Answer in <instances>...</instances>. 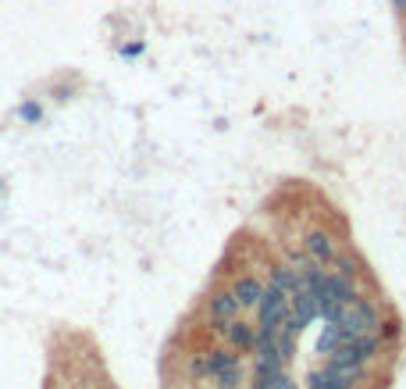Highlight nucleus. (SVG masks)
I'll use <instances>...</instances> for the list:
<instances>
[{"mask_svg":"<svg viewBox=\"0 0 406 389\" xmlns=\"http://www.w3.org/2000/svg\"><path fill=\"white\" fill-rule=\"evenodd\" d=\"M335 325H338L342 340H360V336L378 333V314H374V307L364 304V300H350V304H342Z\"/></svg>","mask_w":406,"mask_h":389,"instance_id":"f257e3e1","label":"nucleus"},{"mask_svg":"<svg viewBox=\"0 0 406 389\" xmlns=\"http://www.w3.org/2000/svg\"><path fill=\"white\" fill-rule=\"evenodd\" d=\"M260 333H278V325L286 321V314H289V293H282L274 282L260 293Z\"/></svg>","mask_w":406,"mask_h":389,"instance_id":"f03ea898","label":"nucleus"},{"mask_svg":"<svg viewBox=\"0 0 406 389\" xmlns=\"http://www.w3.org/2000/svg\"><path fill=\"white\" fill-rule=\"evenodd\" d=\"M239 311V300H235V293H214L210 296V314L217 321H232Z\"/></svg>","mask_w":406,"mask_h":389,"instance_id":"7ed1b4c3","label":"nucleus"},{"mask_svg":"<svg viewBox=\"0 0 406 389\" xmlns=\"http://www.w3.org/2000/svg\"><path fill=\"white\" fill-rule=\"evenodd\" d=\"M232 293H235L239 307H249V304H257V300H260V293H264V289H260V282H257V279H239Z\"/></svg>","mask_w":406,"mask_h":389,"instance_id":"20e7f679","label":"nucleus"},{"mask_svg":"<svg viewBox=\"0 0 406 389\" xmlns=\"http://www.w3.org/2000/svg\"><path fill=\"white\" fill-rule=\"evenodd\" d=\"M274 286L282 289V293H296L299 286H303V275L296 272V268H274Z\"/></svg>","mask_w":406,"mask_h":389,"instance_id":"39448f33","label":"nucleus"},{"mask_svg":"<svg viewBox=\"0 0 406 389\" xmlns=\"http://www.w3.org/2000/svg\"><path fill=\"white\" fill-rule=\"evenodd\" d=\"M306 250H310V257H314V261H328L331 257V239L325 232H310L306 236Z\"/></svg>","mask_w":406,"mask_h":389,"instance_id":"423d86ee","label":"nucleus"},{"mask_svg":"<svg viewBox=\"0 0 406 389\" xmlns=\"http://www.w3.org/2000/svg\"><path fill=\"white\" fill-rule=\"evenodd\" d=\"M353 382H346V379H338V375H331V372H314L310 375V389H350Z\"/></svg>","mask_w":406,"mask_h":389,"instance_id":"0eeeda50","label":"nucleus"},{"mask_svg":"<svg viewBox=\"0 0 406 389\" xmlns=\"http://www.w3.org/2000/svg\"><path fill=\"white\" fill-rule=\"evenodd\" d=\"M338 343H342L338 325H335V321H328V328H325V333H321V340H318V350H321V353H331Z\"/></svg>","mask_w":406,"mask_h":389,"instance_id":"6e6552de","label":"nucleus"},{"mask_svg":"<svg viewBox=\"0 0 406 389\" xmlns=\"http://www.w3.org/2000/svg\"><path fill=\"white\" fill-rule=\"evenodd\" d=\"M228 340H232L235 346H253V333H249L242 321H232V325H228Z\"/></svg>","mask_w":406,"mask_h":389,"instance_id":"1a4fd4ad","label":"nucleus"},{"mask_svg":"<svg viewBox=\"0 0 406 389\" xmlns=\"http://www.w3.org/2000/svg\"><path fill=\"white\" fill-rule=\"evenodd\" d=\"M232 361H235V357H232L228 350H214V353L207 357L203 365H207V372H210V375H217V372H221V368H228Z\"/></svg>","mask_w":406,"mask_h":389,"instance_id":"9d476101","label":"nucleus"},{"mask_svg":"<svg viewBox=\"0 0 406 389\" xmlns=\"http://www.w3.org/2000/svg\"><path fill=\"white\" fill-rule=\"evenodd\" d=\"M239 375H242V372H239V361H232L228 368H221L214 379H217V386H221V389H235V386H239Z\"/></svg>","mask_w":406,"mask_h":389,"instance_id":"9b49d317","label":"nucleus"},{"mask_svg":"<svg viewBox=\"0 0 406 389\" xmlns=\"http://www.w3.org/2000/svg\"><path fill=\"white\" fill-rule=\"evenodd\" d=\"M18 114H22V122H40V118H43V107L29 100V104H22V107H18Z\"/></svg>","mask_w":406,"mask_h":389,"instance_id":"f8f14e48","label":"nucleus"},{"mask_svg":"<svg viewBox=\"0 0 406 389\" xmlns=\"http://www.w3.org/2000/svg\"><path fill=\"white\" fill-rule=\"evenodd\" d=\"M271 389H296V382H292V379H289V375H278V379H274V386H271Z\"/></svg>","mask_w":406,"mask_h":389,"instance_id":"ddd939ff","label":"nucleus"},{"mask_svg":"<svg viewBox=\"0 0 406 389\" xmlns=\"http://www.w3.org/2000/svg\"><path fill=\"white\" fill-rule=\"evenodd\" d=\"M121 54H125V57H136V54H143V43H129Z\"/></svg>","mask_w":406,"mask_h":389,"instance_id":"4468645a","label":"nucleus"},{"mask_svg":"<svg viewBox=\"0 0 406 389\" xmlns=\"http://www.w3.org/2000/svg\"><path fill=\"white\" fill-rule=\"evenodd\" d=\"M396 4H399V8H403V11H406V0H396Z\"/></svg>","mask_w":406,"mask_h":389,"instance_id":"2eb2a0df","label":"nucleus"}]
</instances>
